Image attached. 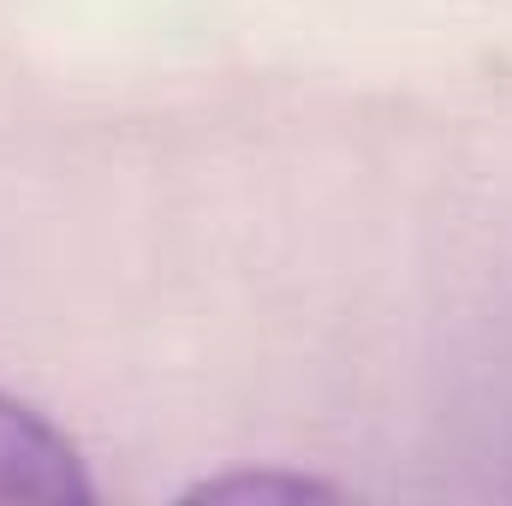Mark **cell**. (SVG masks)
<instances>
[{
  "mask_svg": "<svg viewBox=\"0 0 512 506\" xmlns=\"http://www.w3.org/2000/svg\"><path fill=\"white\" fill-rule=\"evenodd\" d=\"M78 447L24 399L0 393V501H90Z\"/></svg>",
  "mask_w": 512,
  "mask_h": 506,
  "instance_id": "1",
  "label": "cell"
},
{
  "mask_svg": "<svg viewBox=\"0 0 512 506\" xmlns=\"http://www.w3.org/2000/svg\"><path fill=\"white\" fill-rule=\"evenodd\" d=\"M340 489L316 483V477H280V471H256V477H215L197 483L191 501H328Z\"/></svg>",
  "mask_w": 512,
  "mask_h": 506,
  "instance_id": "2",
  "label": "cell"
}]
</instances>
